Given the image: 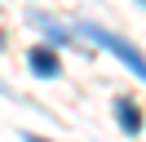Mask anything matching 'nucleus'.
<instances>
[{
    "instance_id": "f257e3e1",
    "label": "nucleus",
    "mask_w": 146,
    "mask_h": 142,
    "mask_svg": "<svg viewBox=\"0 0 146 142\" xmlns=\"http://www.w3.org/2000/svg\"><path fill=\"white\" fill-rule=\"evenodd\" d=\"M75 31H80L84 40H98L102 49H111V53H115V58L124 62V67L142 80V84H146V53H142V49H133L128 40H119L115 31H106V27H98V22H84V27H75Z\"/></svg>"
},
{
    "instance_id": "f03ea898",
    "label": "nucleus",
    "mask_w": 146,
    "mask_h": 142,
    "mask_svg": "<svg viewBox=\"0 0 146 142\" xmlns=\"http://www.w3.org/2000/svg\"><path fill=\"white\" fill-rule=\"evenodd\" d=\"M27 62H31V71H36L40 80H53L58 71H62V67H58V53H53V49H44V44H40V49H31V53H27Z\"/></svg>"
},
{
    "instance_id": "7ed1b4c3",
    "label": "nucleus",
    "mask_w": 146,
    "mask_h": 142,
    "mask_svg": "<svg viewBox=\"0 0 146 142\" xmlns=\"http://www.w3.org/2000/svg\"><path fill=\"white\" fill-rule=\"evenodd\" d=\"M115 120L124 133H142V111H137L133 98H115Z\"/></svg>"
}]
</instances>
